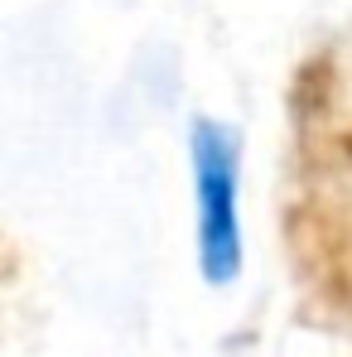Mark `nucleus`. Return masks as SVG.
<instances>
[{
	"label": "nucleus",
	"instance_id": "1",
	"mask_svg": "<svg viewBox=\"0 0 352 357\" xmlns=\"http://www.w3.org/2000/svg\"><path fill=\"white\" fill-rule=\"evenodd\" d=\"M188 169H193V241L198 271L208 285H232L241 275V140L222 121L198 116L188 130Z\"/></svg>",
	"mask_w": 352,
	"mask_h": 357
}]
</instances>
